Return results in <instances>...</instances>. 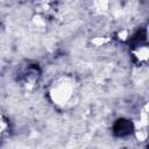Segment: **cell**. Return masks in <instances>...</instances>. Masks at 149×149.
Masks as SVG:
<instances>
[{"instance_id":"cell-2","label":"cell","mask_w":149,"mask_h":149,"mask_svg":"<svg viewBox=\"0 0 149 149\" xmlns=\"http://www.w3.org/2000/svg\"><path fill=\"white\" fill-rule=\"evenodd\" d=\"M132 55L139 63H147L149 58V48L147 45H139L133 49Z\"/></svg>"},{"instance_id":"cell-3","label":"cell","mask_w":149,"mask_h":149,"mask_svg":"<svg viewBox=\"0 0 149 149\" xmlns=\"http://www.w3.org/2000/svg\"><path fill=\"white\" fill-rule=\"evenodd\" d=\"M111 37L108 36H93L91 40H90V43L97 48H100V47H105L107 44L111 43Z\"/></svg>"},{"instance_id":"cell-7","label":"cell","mask_w":149,"mask_h":149,"mask_svg":"<svg viewBox=\"0 0 149 149\" xmlns=\"http://www.w3.org/2000/svg\"><path fill=\"white\" fill-rule=\"evenodd\" d=\"M130 36V31L127 28H121L116 31V38L121 42H126Z\"/></svg>"},{"instance_id":"cell-1","label":"cell","mask_w":149,"mask_h":149,"mask_svg":"<svg viewBox=\"0 0 149 149\" xmlns=\"http://www.w3.org/2000/svg\"><path fill=\"white\" fill-rule=\"evenodd\" d=\"M74 93L73 80L70 77H59L57 78L49 88V99L56 106L66 105Z\"/></svg>"},{"instance_id":"cell-5","label":"cell","mask_w":149,"mask_h":149,"mask_svg":"<svg viewBox=\"0 0 149 149\" xmlns=\"http://www.w3.org/2000/svg\"><path fill=\"white\" fill-rule=\"evenodd\" d=\"M94 7L98 12L105 13L109 8V0H94Z\"/></svg>"},{"instance_id":"cell-9","label":"cell","mask_w":149,"mask_h":149,"mask_svg":"<svg viewBox=\"0 0 149 149\" xmlns=\"http://www.w3.org/2000/svg\"><path fill=\"white\" fill-rule=\"evenodd\" d=\"M2 130H3V128L0 126V137H1V134H2Z\"/></svg>"},{"instance_id":"cell-6","label":"cell","mask_w":149,"mask_h":149,"mask_svg":"<svg viewBox=\"0 0 149 149\" xmlns=\"http://www.w3.org/2000/svg\"><path fill=\"white\" fill-rule=\"evenodd\" d=\"M148 120H149V116H148V104H146V105L142 107L141 112H140V119H139L137 121H139L142 126L148 127Z\"/></svg>"},{"instance_id":"cell-8","label":"cell","mask_w":149,"mask_h":149,"mask_svg":"<svg viewBox=\"0 0 149 149\" xmlns=\"http://www.w3.org/2000/svg\"><path fill=\"white\" fill-rule=\"evenodd\" d=\"M31 21H33L34 26H36L37 28L44 27V26H45V23H47L45 19H44L41 14H36V15H34V16H33V19H31Z\"/></svg>"},{"instance_id":"cell-4","label":"cell","mask_w":149,"mask_h":149,"mask_svg":"<svg viewBox=\"0 0 149 149\" xmlns=\"http://www.w3.org/2000/svg\"><path fill=\"white\" fill-rule=\"evenodd\" d=\"M134 135H135L137 141H140V142L146 141L147 137H148L147 127H136V128H134Z\"/></svg>"}]
</instances>
